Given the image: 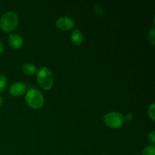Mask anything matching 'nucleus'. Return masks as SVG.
I'll list each match as a JSON object with an SVG mask.
<instances>
[{
	"label": "nucleus",
	"instance_id": "3",
	"mask_svg": "<svg viewBox=\"0 0 155 155\" xmlns=\"http://www.w3.org/2000/svg\"><path fill=\"white\" fill-rule=\"evenodd\" d=\"M25 100L27 104L33 109H39L44 104V97L42 92L36 89H30L26 93Z\"/></svg>",
	"mask_w": 155,
	"mask_h": 155
},
{
	"label": "nucleus",
	"instance_id": "17",
	"mask_svg": "<svg viewBox=\"0 0 155 155\" xmlns=\"http://www.w3.org/2000/svg\"><path fill=\"white\" fill-rule=\"evenodd\" d=\"M2 104V97L0 96V105H1Z\"/></svg>",
	"mask_w": 155,
	"mask_h": 155
},
{
	"label": "nucleus",
	"instance_id": "16",
	"mask_svg": "<svg viewBox=\"0 0 155 155\" xmlns=\"http://www.w3.org/2000/svg\"><path fill=\"white\" fill-rule=\"evenodd\" d=\"M3 51H4V45H3L2 42L0 41V54L2 53Z\"/></svg>",
	"mask_w": 155,
	"mask_h": 155
},
{
	"label": "nucleus",
	"instance_id": "4",
	"mask_svg": "<svg viewBox=\"0 0 155 155\" xmlns=\"http://www.w3.org/2000/svg\"><path fill=\"white\" fill-rule=\"evenodd\" d=\"M104 123L112 129L120 128L125 123V118L121 113L111 111L106 114L104 117Z\"/></svg>",
	"mask_w": 155,
	"mask_h": 155
},
{
	"label": "nucleus",
	"instance_id": "8",
	"mask_svg": "<svg viewBox=\"0 0 155 155\" xmlns=\"http://www.w3.org/2000/svg\"><path fill=\"white\" fill-rule=\"evenodd\" d=\"M83 39H84L83 35L80 30H79L78 29L73 30L71 33V41L74 45H81L82 42H83Z\"/></svg>",
	"mask_w": 155,
	"mask_h": 155
},
{
	"label": "nucleus",
	"instance_id": "6",
	"mask_svg": "<svg viewBox=\"0 0 155 155\" xmlns=\"http://www.w3.org/2000/svg\"><path fill=\"white\" fill-rule=\"evenodd\" d=\"M27 85L23 83H13L10 86L9 92L12 95L15 97H18L22 95L27 91Z\"/></svg>",
	"mask_w": 155,
	"mask_h": 155
},
{
	"label": "nucleus",
	"instance_id": "18",
	"mask_svg": "<svg viewBox=\"0 0 155 155\" xmlns=\"http://www.w3.org/2000/svg\"><path fill=\"white\" fill-rule=\"evenodd\" d=\"M101 155H105V154H101Z\"/></svg>",
	"mask_w": 155,
	"mask_h": 155
},
{
	"label": "nucleus",
	"instance_id": "13",
	"mask_svg": "<svg viewBox=\"0 0 155 155\" xmlns=\"http://www.w3.org/2000/svg\"><path fill=\"white\" fill-rule=\"evenodd\" d=\"M154 110H155V104L153 103L148 107V115L151 118L152 120H154Z\"/></svg>",
	"mask_w": 155,
	"mask_h": 155
},
{
	"label": "nucleus",
	"instance_id": "5",
	"mask_svg": "<svg viewBox=\"0 0 155 155\" xmlns=\"http://www.w3.org/2000/svg\"><path fill=\"white\" fill-rule=\"evenodd\" d=\"M75 25V22L70 17H61L56 21V27L61 30H68L72 29Z\"/></svg>",
	"mask_w": 155,
	"mask_h": 155
},
{
	"label": "nucleus",
	"instance_id": "9",
	"mask_svg": "<svg viewBox=\"0 0 155 155\" xmlns=\"http://www.w3.org/2000/svg\"><path fill=\"white\" fill-rule=\"evenodd\" d=\"M22 71L27 75H33L36 74L37 69L34 64L30 63H26L22 66Z\"/></svg>",
	"mask_w": 155,
	"mask_h": 155
},
{
	"label": "nucleus",
	"instance_id": "11",
	"mask_svg": "<svg viewBox=\"0 0 155 155\" xmlns=\"http://www.w3.org/2000/svg\"><path fill=\"white\" fill-rule=\"evenodd\" d=\"M6 85H7V80H6V77L5 76L0 74V93L4 91V89H5Z\"/></svg>",
	"mask_w": 155,
	"mask_h": 155
},
{
	"label": "nucleus",
	"instance_id": "12",
	"mask_svg": "<svg viewBox=\"0 0 155 155\" xmlns=\"http://www.w3.org/2000/svg\"><path fill=\"white\" fill-rule=\"evenodd\" d=\"M148 40H149V42H151L152 45H154L155 44V30L154 28L151 29V30L149 31V33H148Z\"/></svg>",
	"mask_w": 155,
	"mask_h": 155
},
{
	"label": "nucleus",
	"instance_id": "7",
	"mask_svg": "<svg viewBox=\"0 0 155 155\" xmlns=\"http://www.w3.org/2000/svg\"><path fill=\"white\" fill-rule=\"evenodd\" d=\"M8 43L15 49H19L23 45V39L18 33H12L8 36Z\"/></svg>",
	"mask_w": 155,
	"mask_h": 155
},
{
	"label": "nucleus",
	"instance_id": "10",
	"mask_svg": "<svg viewBox=\"0 0 155 155\" xmlns=\"http://www.w3.org/2000/svg\"><path fill=\"white\" fill-rule=\"evenodd\" d=\"M142 155H155V147L154 145H148L142 151Z\"/></svg>",
	"mask_w": 155,
	"mask_h": 155
},
{
	"label": "nucleus",
	"instance_id": "1",
	"mask_svg": "<svg viewBox=\"0 0 155 155\" xmlns=\"http://www.w3.org/2000/svg\"><path fill=\"white\" fill-rule=\"evenodd\" d=\"M18 21L19 18L15 12H8L0 18V27L3 31L9 33L18 27Z\"/></svg>",
	"mask_w": 155,
	"mask_h": 155
},
{
	"label": "nucleus",
	"instance_id": "14",
	"mask_svg": "<svg viewBox=\"0 0 155 155\" xmlns=\"http://www.w3.org/2000/svg\"><path fill=\"white\" fill-rule=\"evenodd\" d=\"M148 139L151 143H155V133L154 131H151L149 134L148 135Z\"/></svg>",
	"mask_w": 155,
	"mask_h": 155
},
{
	"label": "nucleus",
	"instance_id": "15",
	"mask_svg": "<svg viewBox=\"0 0 155 155\" xmlns=\"http://www.w3.org/2000/svg\"><path fill=\"white\" fill-rule=\"evenodd\" d=\"M124 118H125V120H127V121H131L133 120V116L131 114H128L126 115V117H124Z\"/></svg>",
	"mask_w": 155,
	"mask_h": 155
},
{
	"label": "nucleus",
	"instance_id": "2",
	"mask_svg": "<svg viewBox=\"0 0 155 155\" xmlns=\"http://www.w3.org/2000/svg\"><path fill=\"white\" fill-rule=\"evenodd\" d=\"M36 79L39 86L44 90H49L54 83L51 71L47 68H42L36 72Z\"/></svg>",
	"mask_w": 155,
	"mask_h": 155
}]
</instances>
